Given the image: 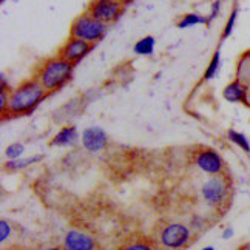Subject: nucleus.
Instances as JSON below:
<instances>
[{"mask_svg":"<svg viewBox=\"0 0 250 250\" xmlns=\"http://www.w3.org/2000/svg\"><path fill=\"white\" fill-rule=\"evenodd\" d=\"M0 2H5V0H0Z\"/></svg>","mask_w":250,"mask_h":250,"instance_id":"c85d7f7f","label":"nucleus"},{"mask_svg":"<svg viewBox=\"0 0 250 250\" xmlns=\"http://www.w3.org/2000/svg\"><path fill=\"white\" fill-rule=\"evenodd\" d=\"M108 25L104 23L98 19H94L91 14L83 13L78 16L73 21L71 28H70V37H76V39H82L85 42H88L94 45L96 42H99L104 39V36L107 34Z\"/></svg>","mask_w":250,"mask_h":250,"instance_id":"7ed1b4c3","label":"nucleus"},{"mask_svg":"<svg viewBox=\"0 0 250 250\" xmlns=\"http://www.w3.org/2000/svg\"><path fill=\"white\" fill-rule=\"evenodd\" d=\"M226 193H227V184L221 176L210 178L203 186V196L211 206L219 204L226 198Z\"/></svg>","mask_w":250,"mask_h":250,"instance_id":"6e6552de","label":"nucleus"},{"mask_svg":"<svg viewBox=\"0 0 250 250\" xmlns=\"http://www.w3.org/2000/svg\"><path fill=\"white\" fill-rule=\"evenodd\" d=\"M219 9H221V0H215L213 5H211V9H210V16L207 17L208 19V23L216 19V16L219 14Z\"/></svg>","mask_w":250,"mask_h":250,"instance_id":"b1692460","label":"nucleus"},{"mask_svg":"<svg viewBox=\"0 0 250 250\" xmlns=\"http://www.w3.org/2000/svg\"><path fill=\"white\" fill-rule=\"evenodd\" d=\"M208 23V19L201 16L198 13H188L184 17L181 19L178 22V28L184 30V28H190V26H196V25H207Z\"/></svg>","mask_w":250,"mask_h":250,"instance_id":"4468645a","label":"nucleus"},{"mask_svg":"<svg viewBox=\"0 0 250 250\" xmlns=\"http://www.w3.org/2000/svg\"><path fill=\"white\" fill-rule=\"evenodd\" d=\"M116 2H119L122 5H130L131 2H134V0H116Z\"/></svg>","mask_w":250,"mask_h":250,"instance_id":"a878e982","label":"nucleus"},{"mask_svg":"<svg viewBox=\"0 0 250 250\" xmlns=\"http://www.w3.org/2000/svg\"><path fill=\"white\" fill-rule=\"evenodd\" d=\"M65 250H94L96 244L93 239L79 230H70L65 236Z\"/></svg>","mask_w":250,"mask_h":250,"instance_id":"9d476101","label":"nucleus"},{"mask_svg":"<svg viewBox=\"0 0 250 250\" xmlns=\"http://www.w3.org/2000/svg\"><path fill=\"white\" fill-rule=\"evenodd\" d=\"M190 239V230L184 224H170L161 233V243L167 249H181Z\"/></svg>","mask_w":250,"mask_h":250,"instance_id":"423d86ee","label":"nucleus"},{"mask_svg":"<svg viewBox=\"0 0 250 250\" xmlns=\"http://www.w3.org/2000/svg\"><path fill=\"white\" fill-rule=\"evenodd\" d=\"M155 43H156V39L153 36H146L139 39L136 43L133 46V51L139 54V56H150L155 51Z\"/></svg>","mask_w":250,"mask_h":250,"instance_id":"ddd939ff","label":"nucleus"},{"mask_svg":"<svg viewBox=\"0 0 250 250\" xmlns=\"http://www.w3.org/2000/svg\"><path fill=\"white\" fill-rule=\"evenodd\" d=\"M227 134H229V139L232 142H235L238 147H241L246 153H250V144H249L247 138L244 136L243 133H238L235 130H229Z\"/></svg>","mask_w":250,"mask_h":250,"instance_id":"a211bd4d","label":"nucleus"},{"mask_svg":"<svg viewBox=\"0 0 250 250\" xmlns=\"http://www.w3.org/2000/svg\"><path fill=\"white\" fill-rule=\"evenodd\" d=\"M42 161V156L41 155H37V156H31V158H26V159H14V161H9L8 164H6V168L8 170H22L28 166H31L34 164V162H39Z\"/></svg>","mask_w":250,"mask_h":250,"instance_id":"dca6fc26","label":"nucleus"},{"mask_svg":"<svg viewBox=\"0 0 250 250\" xmlns=\"http://www.w3.org/2000/svg\"><path fill=\"white\" fill-rule=\"evenodd\" d=\"M232 235H233V230L232 229H226L224 233H223V238L224 239H229V238H232Z\"/></svg>","mask_w":250,"mask_h":250,"instance_id":"393cba45","label":"nucleus"},{"mask_svg":"<svg viewBox=\"0 0 250 250\" xmlns=\"http://www.w3.org/2000/svg\"><path fill=\"white\" fill-rule=\"evenodd\" d=\"M236 81L244 85L250 83V54H246L238 63L236 68Z\"/></svg>","mask_w":250,"mask_h":250,"instance_id":"2eb2a0df","label":"nucleus"},{"mask_svg":"<svg viewBox=\"0 0 250 250\" xmlns=\"http://www.w3.org/2000/svg\"><path fill=\"white\" fill-rule=\"evenodd\" d=\"M219 65H221V53L215 51V54H213V57H211V61H210L207 70L204 73V79L206 81H210V79L215 78V76L218 74V71H219Z\"/></svg>","mask_w":250,"mask_h":250,"instance_id":"f3484780","label":"nucleus"},{"mask_svg":"<svg viewBox=\"0 0 250 250\" xmlns=\"http://www.w3.org/2000/svg\"><path fill=\"white\" fill-rule=\"evenodd\" d=\"M9 233H11V229H9L8 223L5 219H2V223H0V241H5V239L9 236Z\"/></svg>","mask_w":250,"mask_h":250,"instance_id":"4be33fe9","label":"nucleus"},{"mask_svg":"<svg viewBox=\"0 0 250 250\" xmlns=\"http://www.w3.org/2000/svg\"><path fill=\"white\" fill-rule=\"evenodd\" d=\"M196 164L201 170L208 173V175H218V173L223 171V167H224L223 158L213 150L201 151L196 156Z\"/></svg>","mask_w":250,"mask_h":250,"instance_id":"1a4fd4ad","label":"nucleus"},{"mask_svg":"<svg viewBox=\"0 0 250 250\" xmlns=\"http://www.w3.org/2000/svg\"><path fill=\"white\" fill-rule=\"evenodd\" d=\"M8 99H9V94L6 93V90H2V91H0V113H2V114L6 113Z\"/></svg>","mask_w":250,"mask_h":250,"instance_id":"5701e85b","label":"nucleus"},{"mask_svg":"<svg viewBox=\"0 0 250 250\" xmlns=\"http://www.w3.org/2000/svg\"><path fill=\"white\" fill-rule=\"evenodd\" d=\"M121 250H153V247L147 243H131Z\"/></svg>","mask_w":250,"mask_h":250,"instance_id":"412c9836","label":"nucleus"},{"mask_svg":"<svg viewBox=\"0 0 250 250\" xmlns=\"http://www.w3.org/2000/svg\"><path fill=\"white\" fill-rule=\"evenodd\" d=\"M46 250H62V249H59V247H51V249H46Z\"/></svg>","mask_w":250,"mask_h":250,"instance_id":"bb28decb","label":"nucleus"},{"mask_svg":"<svg viewBox=\"0 0 250 250\" xmlns=\"http://www.w3.org/2000/svg\"><path fill=\"white\" fill-rule=\"evenodd\" d=\"M107 133H105L101 127H88L82 133V146L85 150L91 153H98L107 147Z\"/></svg>","mask_w":250,"mask_h":250,"instance_id":"0eeeda50","label":"nucleus"},{"mask_svg":"<svg viewBox=\"0 0 250 250\" xmlns=\"http://www.w3.org/2000/svg\"><path fill=\"white\" fill-rule=\"evenodd\" d=\"M73 70L74 65L57 54L42 63L36 79L42 83L48 93H54L70 82V79L73 78Z\"/></svg>","mask_w":250,"mask_h":250,"instance_id":"f03ea898","label":"nucleus"},{"mask_svg":"<svg viewBox=\"0 0 250 250\" xmlns=\"http://www.w3.org/2000/svg\"><path fill=\"white\" fill-rule=\"evenodd\" d=\"M236 17H238V8H235L232 14H230L229 21L226 23V28H224V33H223V37L224 39H227V37L233 33V28H235V22H236Z\"/></svg>","mask_w":250,"mask_h":250,"instance_id":"aec40b11","label":"nucleus"},{"mask_svg":"<svg viewBox=\"0 0 250 250\" xmlns=\"http://www.w3.org/2000/svg\"><path fill=\"white\" fill-rule=\"evenodd\" d=\"M125 5L116 2V0H91L86 13L91 14L94 19L104 23H114L124 14Z\"/></svg>","mask_w":250,"mask_h":250,"instance_id":"20e7f679","label":"nucleus"},{"mask_svg":"<svg viewBox=\"0 0 250 250\" xmlns=\"http://www.w3.org/2000/svg\"><path fill=\"white\" fill-rule=\"evenodd\" d=\"M247 85L241 83L239 81H233L226 85L223 91L224 99L229 102H246L247 101Z\"/></svg>","mask_w":250,"mask_h":250,"instance_id":"f8f14e48","label":"nucleus"},{"mask_svg":"<svg viewBox=\"0 0 250 250\" xmlns=\"http://www.w3.org/2000/svg\"><path fill=\"white\" fill-rule=\"evenodd\" d=\"M48 94L50 93L43 88L42 83L36 78L28 79L9 93L6 111L11 114V116L30 114L33 110H36L37 105H39Z\"/></svg>","mask_w":250,"mask_h":250,"instance_id":"f257e3e1","label":"nucleus"},{"mask_svg":"<svg viewBox=\"0 0 250 250\" xmlns=\"http://www.w3.org/2000/svg\"><path fill=\"white\" fill-rule=\"evenodd\" d=\"M22 153H23V146H22V144H11V146H8L6 150H5L6 158L11 159V161L21 158Z\"/></svg>","mask_w":250,"mask_h":250,"instance_id":"6ab92c4d","label":"nucleus"},{"mask_svg":"<svg viewBox=\"0 0 250 250\" xmlns=\"http://www.w3.org/2000/svg\"><path fill=\"white\" fill-rule=\"evenodd\" d=\"M93 50V45L85 42L82 39H76V37H70L66 42L61 46L59 56L63 57L65 61L71 62L73 65H78L86 54H90Z\"/></svg>","mask_w":250,"mask_h":250,"instance_id":"39448f33","label":"nucleus"},{"mask_svg":"<svg viewBox=\"0 0 250 250\" xmlns=\"http://www.w3.org/2000/svg\"><path fill=\"white\" fill-rule=\"evenodd\" d=\"M78 141H79L78 128H76L74 125H68V127H63L57 131L50 144L51 146H57V147H71Z\"/></svg>","mask_w":250,"mask_h":250,"instance_id":"9b49d317","label":"nucleus"},{"mask_svg":"<svg viewBox=\"0 0 250 250\" xmlns=\"http://www.w3.org/2000/svg\"><path fill=\"white\" fill-rule=\"evenodd\" d=\"M203 250H215L213 247H206V249H203Z\"/></svg>","mask_w":250,"mask_h":250,"instance_id":"cd10ccee","label":"nucleus"}]
</instances>
